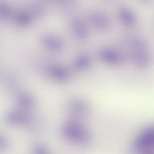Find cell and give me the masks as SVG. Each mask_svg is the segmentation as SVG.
Instances as JSON below:
<instances>
[{
  "label": "cell",
  "mask_w": 154,
  "mask_h": 154,
  "mask_svg": "<svg viewBox=\"0 0 154 154\" xmlns=\"http://www.w3.org/2000/svg\"><path fill=\"white\" fill-rule=\"evenodd\" d=\"M16 21L19 24L26 25L30 21V18L28 15L25 14H20L16 17Z\"/></svg>",
  "instance_id": "cell-13"
},
{
  "label": "cell",
  "mask_w": 154,
  "mask_h": 154,
  "mask_svg": "<svg viewBox=\"0 0 154 154\" xmlns=\"http://www.w3.org/2000/svg\"><path fill=\"white\" fill-rule=\"evenodd\" d=\"M69 106L71 112L76 117L84 116L88 113V105L81 100L76 99L73 100L70 103Z\"/></svg>",
  "instance_id": "cell-8"
},
{
  "label": "cell",
  "mask_w": 154,
  "mask_h": 154,
  "mask_svg": "<svg viewBox=\"0 0 154 154\" xmlns=\"http://www.w3.org/2000/svg\"><path fill=\"white\" fill-rule=\"evenodd\" d=\"M49 74L54 79L62 82L68 80L70 78L69 72L66 69L57 66H51L47 68Z\"/></svg>",
  "instance_id": "cell-4"
},
{
  "label": "cell",
  "mask_w": 154,
  "mask_h": 154,
  "mask_svg": "<svg viewBox=\"0 0 154 154\" xmlns=\"http://www.w3.org/2000/svg\"><path fill=\"white\" fill-rule=\"evenodd\" d=\"M142 4L145 5H151L154 2V0H138Z\"/></svg>",
  "instance_id": "cell-14"
},
{
  "label": "cell",
  "mask_w": 154,
  "mask_h": 154,
  "mask_svg": "<svg viewBox=\"0 0 154 154\" xmlns=\"http://www.w3.org/2000/svg\"><path fill=\"white\" fill-rule=\"evenodd\" d=\"M18 101L21 106L26 107H29L32 105V102L30 97L26 95L20 96Z\"/></svg>",
  "instance_id": "cell-12"
},
{
  "label": "cell",
  "mask_w": 154,
  "mask_h": 154,
  "mask_svg": "<svg viewBox=\"0 0 154 154\" xmlns=\"http://www.w3.org/2000/svg\"><path fill=\"white\" fill-rule=\"evenodd\" d=\"M99 56L103 60L112 64L118 63L120 60L119 54L115 50L109 48L101 50L99 53Z\"/></svg>",
  "instance_id": "cell-7"
},
{
  "label": "cell",
  "mask_w": 154,
  "mask_h": 154,
  "mask_svg": "<svg viewBox=\"0 0 154 154\" xmlns=\"http://www.w3.org/2000/svg\"><path fill=\"white\" fill-rule=\"evenodd\" d=\"M35 152L38 153H44L46 152V150L42 147H37L35 149Z\"/></svg>",
  "instance_id": "cell-15"
},
{
  "label": "cell",
  "mask_w": 154,
  "mask_h": 154,
  "mask_svg": "<svg viewBox=\"0 0 154 154\" xmlns=\"http://www.w3.org/2000/svg\"><path fill=\"white\" fill-rule=\"evenodd\" d=\"M6 118L8 122L11 124H23L29 122L28 115L20 111L10 112L7 114Z\"/></svg>",
  "instance_id": "cell-9"
},
{
  "label": "cell",
  "mask_w": 154,
  "mask_h": 154,
  "mask_svg": "<svg viewBox=\"0 0 154 154\" xmlns=\"http://www.w3.org/2000/svg\"><path fill=\"white\" fill-rule=\"evenodd\" d=\"M63 133L69 141L76 146H85L91 141L88 130L82 124L75 119L65 124L63 128Z\"/></svg>",
  "instance_id": "cell-1"
},
{
  "label": "cell",
  "mask_w": 154,
  "mask_h": 154,
  "mask_svg": "<svg viewBox=\"0 0 154 154\" xmlns=\"http://www.w3.org/2000/svg\"><path fill=\"white\" fill-rule=\"evenodd\" d=\"M41 43L45 47L50 49L58 51L63 47L61 40L59 37L51 35L42 36L40 39Z\"/></svg>",
  "instance_id": "cell-6"
},
{
  "label": "cell",
  "mask_w": 154,
  "mask_h": 154,
  "mask_svg": "<svg viewBox=\"0 0 154 154\" xmlns=\"http://www.w3.org/2000/svg\"><path fill=\"white\" fill-rule=\"evenodd\" d=\"M72 27L74 34L79 39L84 40L88 38V28L84 22L80 19L75 18L72 21Z\"/></svg>",
  "instance_id": "cell-5"
},
{
  "label": "cell",
  "mask_w": 154,
  "mask_h": 154,
  "mask_svg": "<svg viewBox=\"0 0 154 154\" xmlns=\"http://www.w3.org/2000/svg\"><path fill=\"white\" fill-rule=\"evenodd\" d=\"M91 59L87 55H82L76 58L73 61V66L76 69L83 70L87 69L91 65Z\"/></svg>",
  "instance_id": "cell-11"
},
{
  "label": "cell",
  "mask_w": 154,
  "mask_h": 154,
  "mask_svg": "<svg viewBox=\"0 0 154 154\" xmlns=\"http://www.w3.org/2000/svg\"><path fill=\"white\" fill-rule=\"evenodd\" d=\"M119 17L122 23L128 26L134 25L137 20L134 15L129 9L125 8H121L119 11Z\"/></svg>",
  "instance_id": "cell-10"
},
{
  "label": "cell",
  "mask_w": 154,
  "mask_h": 154,
  "mask_svg": "<svg viewBox=\"0 0 154 154\" xmlns=\"http://www.w3.org/2000/svg\"><path fill=\"white\" fill-rule=\"evenodd\" d=\"M89 19L95 27L101 30H106L110 26V23L108 17L100 12H94L91 13Z\"/></svg>",
  "instance_id": "cell-3"
},
{
  "label": "cell",
  "mask_w": 154,
  "mask_h": 154,
  "mask_svg": "<svg viewBox=\"0 0 154 154\" xmlns=\"http://www.w3.org/2000/svg\"><path fill=\"white\" fill-rule=\"evenodd\" d=\"M135 152L141 154H154V126L148 127L141 131L133 144Z\"/></svg>",
  "instance_id": "cell-2"
}]
</instances>
